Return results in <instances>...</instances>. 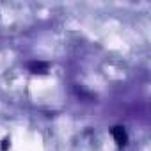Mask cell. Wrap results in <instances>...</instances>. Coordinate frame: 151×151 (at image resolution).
<instances>
[{
	"mask_svg": "<svg viewBox=\"0 0 151 151\" xmlns=\"http://www.w3.org/2000/svg\"><path fill=\"white\" fill-rule=\"evenodd\" d=\"M9 146H11V142H9V139H6V140H4V144H2V149H4V151H7V149H9Z\"/></svg>",
	"mask_w": 151,
	"mask_h": 151,
	"instance_id": "3957f363",
	"label": "cell"
},
{
	"mask_svg": "<svg viewBox=\"0 0 151 151\" xmlns=\"http://www.w3.org/2000/svg\"><path fill=\"white\" fill-rule=\"evenodd\" d=\"M29 68H30L32 73H41V75L48 71V64L46 62H30Z\"/></svg>",
	"mask_w": 151,
	"mask_h": 151,
	"instance_id": "7a4b0ae2",
	"label": "cell"
},
{
	"mask_svg": "<svg viewBox=\"0 0 151 151\" xmlns=\"http://www.w3.org/2000/svg\"><path fill=\"white\" fill-rule=\"evenodd\" d=\"M110 133H112L114 140L117 142V146H126V142H128V135H126V130H124L123 126H114V128L110 130Z\"/></svg>",
	"mask_w": 151,
	"mask_h": 151,
	"instance_id": "6da1fadb",
	"label": "cell"
}]
</instances>
